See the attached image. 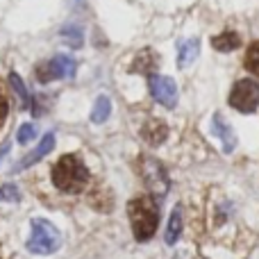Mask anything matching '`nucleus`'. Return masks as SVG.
I'll list each match as a JSON object with an SVG mask.
<instances>
[{
  "label": "nucleus",
  "instance_id": "1",
  "mask_svg": "<svg viewBox=\"0 0 259 259\" xmlns=\"http://www.w3.org/2000/svg\"><path fill=\"white\" fill-rule=\"evenodd\" d=\"M130 225L137 241H150L159 225V205L152 196H139L127 205Z\"/></svg>",
  "mask_w": 259,
  "mask_h": 259
},
{
  "label": "nucleus",
  "instance_id": "2",
  "mask_svg": "<svg viewBox=\"0 0 259 259\" xmlns=\"http://www.w3.org/2000/svg\"><path fill=\"white\" fill-rule=\"evenodd\" d=\"M53 184L64 193H77L89 184V168L77 155H64L53 166Z\"/></svg>",
  "mask_w": 259,
  "mask_h": 259
},
{
  "label": "nucleus",
  "instance_id": "3",
  "mask_svg": "<svg viewBox=\"0 0 259 259\" xmlns=\"http://www.w3.org/2000/svg\"><path fill=\"white\" fill-rule=\"evenodd\" d=\"M62 246V234L46 219H32V234L27 241V250L34 255H53Z\"/></svg>",
  "mask_w": 259,
  "mask_h": 259
},
{
  "label": "nucleus",
  "instance_id": "4",
  "mask_svg": "<svg viewBox=\"0 0 259 259\" xmlns=\"http://www.w3.org/2000/svg\"><path fill=\"white\" fill-rule=\"evenodd\" d=\"M137 168H139V175H141V180L146 182V187L150 189L152 193H157V196H164L166 191H168V173H166L164 164H161L159 159H155V157H141V159L137 161Z\"/></svg>",
  "mask_w": 259,
  "mask_h": 259
},
{
  "label": "nucleus",
  "instance_id": "5",
  "mask_svg": "<svg viewBox=\"0 0 259 259\" xmlns=\"http://www.w3.org/2000/svg\"><path fill=\"white\" fill-rule=\"evenodd\" d=\"M230 105L241 114H252L259 107V84L255 80H239L230 91Z\"/></svg>",
  "mask_w": 259,
  "mask_h": 259
},
{
  "label": "nucleus",
  "instance_id": "6",
  "mask_svg": "<svg viewBox=\"0 0 259 259\" xmlns=\"http://www.w3.org/2000/svg\"><path fill=\"white\" fill-rule=\"evenodd\" d=\"M75 59L68 57V55H57V57L48 59V62H41L36 66V80L39 82H53V80H62V77H73L75 75Z\"/></svg>",
  "mask_w": 259,
  "mask_h": 259
},
{
  "label": "nucleus",
  "instance_id": "7",
  "mask_svg": "<svg viewBox=\"0 0 259 259\" xmlns=\"http://www.w3.org/2000/svg\"><path fill=\"white\" fill-rule=\"evenodd\" d=\"M148 89H150L152 98L159 105H164V107L173 109L178 105V84L170 77L152 73V75H148Z\"/></svg>",
  "mask_w": 259,
  "mask_h": 259
},
{
  "label": "nucleus",
  "instance_id": "8",
  "mask_svg": "<svg viewBox=\"0 0 259 259\" xmlns=\"http://www.w3.org/2000/svg\"><path fill=\"white\" fill-rule=\"evenodd\" d=\"M211 132L221 139L225 152H232L234 148H237V134H234L232 125H230L221 114H214V118H211Z\"/></svg>",
  "mask_w": 259,
  "mask_h": 259
},
{
  "label": "nucleus",
  "instance_id": "9",
  "mask_svg": "<svg viewBox=\"0 0 259 259\" xmlns=\"http://www.w3.org/2000/svg\"><path fill=\"white\" fill-rule=\"evenodd\" d=\"M141 137L146 139L150 146H161V143L166 141V137H168V125H166L164 121H159V118H150V121H146V125L141 127Z\"/></svg>",
  "mask_w": 259,
  "mask_h": 259
},
{
  "label": "nucleus",
  "instance_id": "10",
  "mask_svg": "<svg viewBox=\"0 0 259 259\" xmlns=\"http://www.w3.org/2000/svg\"><path fill=\"white\" fill-rule=\"evenodd\" d=\"M157 66H159V59H157L155 50L146 48V50H141V53H137L132 66H130V73H146V75H152V73L157 71Z\"/></svg>",
  "mask_w": 259,
  "mask_h": 259
},
{
  "label": "nucleus",
  "instance_id": "11",
  "mask_svg": "<svg viewBox=\"0 0 259 259\" xmlns=\"http://www.w3.org/2000/svg\"><path fill=\"white\" fill-rule=\"evenodd\" d=\"M53 148H55V134L53 132H48V134H44V139H41V143L36 146V150H32L30 155L25 157V159L18 164V168H27V166H32V164H36L39 159H44L48 152H53Z\"/></svg>",
  "mask_w": 259,
  "mask_h": 259
},
{
  "label": "nucleus",
  "instance_id": "12",
  "mask_svg": "<svg viewBox=\"0 0 259 259\" xmlns=\"http://www.w3.org/2000/svg\"><path fill=\"white\" fill-rule=\"evenodd\" d=\"M182 223H184V219H182V205H175V209L170 211V219H168V225H166V237H164V241L168 243V246H173L175 241L180 239V234H182Z\"/></svg>",
  "mask_w": 259,
  "mask_h": 259
},
{
  "label": "nucleus",
  "instance_id": "13",
  "mask_svg": "<svg viewBox=\"0 0 259 259\" xmlns=\"http://www.w3.org/2000/svg\"><path fill=\"white\" fill-rule=\"evenodd\" d=\"M198 53H200V41L198 39H189L180 46V53H178V66L180 68H187L189 64L196 62Z\"/></svg>",
  "mask_w": 259,
  "mask_h": 259
},
{
  "label": "nucleus",
  "instance_id": "14",
  "mask_svg": "<svg viewBox=\"0 0 259 259\" xmlns=\"http://www.w3.org/2000/svg\"><path fill=\"white\" fill-rule=\"evenodd\" d=\"M211 46L216 50H221V53H232V50H237L241 46V36L237 32H223V34H216L211 39Z\"/></svg>",
  "mask_w": 259,
  "mask_h": 259
},
{
  "label": "nucleus",
  "instance_id": "15",
  "mask_svg": "<svg viewBox=\"0 0 259 259\" xmlns=\"http://www.w3.org/2000/svg\"><path fill=\"white\" fill-rule=\"evenodd\" d=\"M109 114H112V100H109L107 96H98V100H96V105H94V112H91V121L105 123L109 118Z\"/></svg>",
  "mask_w": 259,
  "mask_h": 259
},
{
  "label": "nucleus",
  "instance_id": "16",
  "mask_svg": "<svg viewBox=\"0 0 259 259\" xmlns=\"http://www.w3.org/2000/svg\"><path fill=\"white\" fill-rule=\"evenodd\" d=\"M62 41L66 46H71V48H80L82 44H84V36H82V27L77 25H66L62 30Z\"/></svg>",
  "mask_w": 259,
  "mask_h": 259
},
{
  "label": "nucleus",
  "instance_id": "17",
  "mask_svg": "<svg viewBox=\"0 0 259 259\" xmlns=\"http://www.w3.org/2000/svg\"><path fill=\"white\" fill-rule=\"evenodd\" d=\"M246 68L252 73V75L259 77V41H255V44H250V48H248L246 53Z\"/></svg>",
  "mask_w": 259,
  "mask_h": 259
},
{
  "label": "nucleus",
  "instance_id": "18",
  "mask_svg": "<svg viewBox=\"0 0 259 259\" xmlns=\"http://www.w3.org/2000/svg\"><path fill=\"white\" fill-rule=\"evenodd\" d=\"M9 84L14 87V91L18 94V98H21V107L25 109V107H30V96H27V89H25V84H23V80H21V75H16V73H12L9 75Z\"/></svg>",
  "mask_w": 259,
  "mask_h": 259
},
{
  "label": "nucleus",
  "instance_id": "19",
  "mask_svg": "<svg viewBox=\"0 0 259 259\" xmlns=\"http://www.w3.org/2000/svg\"><path fill=\"white\" fill-rule=\"evenodd\" d=\"M0 200L3 202H18L21 200L18 187H14V184H5V187H0Z\"/></svg>",
  "mask_w": 259,
  "mask_h": 259
},
{
  "label": "nucleus",
  "instance_id": "20",
  "mask_svg": "<svg viewBox=\"0 0 259 259\" xmlns=\"http://www.w3.org/2000/svg\"><path fill=\"white\" fill-rule=\"evenodd\" d=\"M36 134V125L34 123H25V125L18 127V143H30Z\"/></svg>",
  "mask_w": 259,
  "mask_h": 259
},
{
  "label": "nucleus",
  "instance_id": "21",
  "mask_svg": "<svg viewBox=\"0 0 259 259\" xmlns=\"http://www.w3.org/2000/svg\"><path fill=\"white\" fill-rule=\"evenodd\" d=\"M7 109H9L7 98H5V96L0 94V125H3V123H5V118H7Z\"/></svg>",
  "mask_w": 259,
  "mask_h": 259
},
{
  "label": "nucleus",
  "instance_id": "22",
  "mask_svg": "<svg viewBox=\"0 0 259 259\" xmlns=\"http://www.w3.org/2000/svg\"><path fill=\"white\" fill-rule=\"evenodd\" d=\"M7 150H9V143H5L3 150H0V161H3V157H5V152H7Z\"/></svg>",
  "mask_w": 259,
  "mask_h": 259
}]
</instances>
